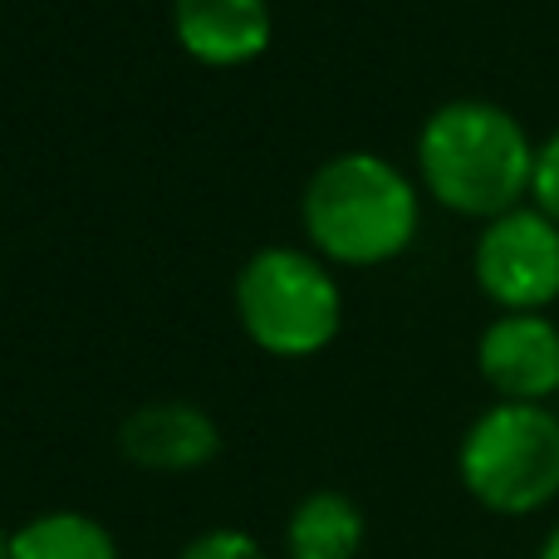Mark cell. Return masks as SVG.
Returning a JSON list of instances; mask_svg holds the SVG:
<instances>
[{
    "label": "cell",
    "mask_w": 559,
    "mask_h": 559,
    "mask_svg": "<svg viewBox=\"0 0 559 559\" xmlns=\"http://www.w3.org/2000/svg\"><path fill=\"white\" fill-rule=\"evenodd\" d=\"M535 153L540 147L531 143L521 118L486 98L442 104L417 138L423 182L437 202L486 222L515 212V202L535 187Z\"/></svg>",
    "instance_id": "obj_1"
},
{
    "label": "cell",
    "mask_w": 559,
    "mask_h": 559,
    "mask_svg": "<svg viewBox=\"0 0 559 559\" xmlns=\"http://www.w3.org/2000/svg\"><path fill=\"white\" fill-rule=\"evenodd\" d=\"M305 231L329 261L378 265L417 231V192L373 153H338L305 187Z\"/></svg>",
    "instance_id": "obj_2"
},
{
    "label": "cell",
    "mask_w": 559,
    "mask_h": 559,
    "mask_svg": "<svg viewBox=\"0 0 559 559\" xmlns=\"http://www.w3.org/2000/svg\"><path fill=\"white\" fill-rule=\"evenodd\" d=\"M462 486L496 515H535L559 496V413L545 403H496L466 427Z\"/></svg>",
    "instance_id": "obj_3"
},
{
    "label": "cell",
    "mask_w": 559,
    "mask_h": 559,
    "mask_svg": "<svg viewBox=\"0 0 559 559\" xmlns=\"http://www.w3.org/2000/svg\"><path fill=\"white\" fill-rule=\"evenodd\" d=\"M236 314L265 354L305 358L338 334L344 299L314 255L265 246L236 275Z\"/></svg>",
    "instance_id": "obj_4"
},
{
    "label": "cell",
    "mask_w": 559,
    "mask_h": 559,
    "mask_svg": "<svg viewBox=\"0 0 559 559\" xmlns=\"http://www.w3.org/2000/svg\"><path fill=\"white\" fill-rule=\"evenodd\" d=\"M476 280L506 314H540L559 299V222L540 206H515L486 222L476 241Z\"/></svg>",
    "instance_id": "obj_5"
},
{
    "label": "cell",
    "mask_w": 559,
    "mask_h": 559,
    "mask_svg": "<svg viewBox=\"0 0 559 559\" xmlns=\"http://www.w3.org/2000/svg\"><path fill=\"white\" fill-rule=\"evenodd\" d=\"M481 378L501 403H545L559 397V324L545 314H501L476 344Z\"/></svg>",
    "instance_id": "obj_6"
},
{
    "label": "cell",
    "mask_w": 559,
    "mask_h": 559,
    "mask_svg": "<svg viewBox=\"0 0 559 559\" xmlns=\"http://www.w3.org/2000/svg\"><path fill=\"white\" fill-rule=\"evenodd\" d=\"M123 456L143 472H197L222 452L212 413L192 403H147L123 417Z\"/></svg>",
    "instance_id": "obj_7"
},
{
    "label": "cell",
    "mask_w": 559,
    "mask_h": 559,
    "mask_svg": "<svg viewBox=\"0 0 559 559\" xmlns=\"http://www.w3.org/2000/svg\"><path fill=\"white\" fill-rule=\"evenodd\" d=\"M173 29L202 64H246L271 45L265 0H173Z\"/></svg>",
    "instance_id": "obj_8"
},
{
    "label": "cell",
    "mask_w": 559,
    "mask_h": 559,
    "mask_svg": "<svg viewBox=\"0 0 559 559\" xmlns=\"http://www.w3.org/2000/svg\"><path fill=\"white\" fill-rule=\"evenodd\" d=\"M364 545V515L344 491H314L289 511V559H354Z\"/></svg>",
    "instance_id": "obj_9"
},
{
    "label": "cell",
    "mask_w": 559,
    "mask_h": 559,
    "mask_svg": "<svg viewBox=\"0 0 559 559\" xmlns=\"http://www.w3.org/2000/svg\"><path fill=\"white\" fill-rule=\"evenodd\" d=\"M10 559H118V545L94 515L49 511L10 535Z\"/></svg>",
    "instance_id": "obj_10"
},
{
    "label": "cell",
    "mask_w": 559,
    "mask_h": 559,
    "mask_svg": "<svg viewBox=\"0 0 559 559\" xmlns=\"http://www.w3.org/2000/svg\"><path fill=\"white\" fill-rule=\"evenodd\" d=\"M177 559H265V550H261V540L246 531H206Z\"/></svg>",
    "instance_id": "obj_11"
},
{
    "label": "cell",
    "mask_w": 559,
    "mask_h": 559,
    "mask_svg": "<svg viewBox=\"0 0 559 559\" xmlns=\"http://www.w3.org/2000/svg\"><path fill=\"white\" fill-rule=\"evenodd\" d=\"M535 202H540V212L559 222V128L540 143V153H535Z\"/></svg>",
    "instance_id": "obj_12"
},
{
    "label": "cell",
    "mask_w": 559,
    "mask_h": 559,
    "mask_svg": "<svg viewBox=\"0 0 559 559\" xmlns=\"http://www.w3.org/2000/svg\"><path fill=\"white\" fill-rule=\"evenodd\" d=\"M535 559H559V525L545 535V545H540V555H535Z\"/></svg>",
    "instance_id": "obj_13"
},
{
    "label": "cell",
    "mask_w": 559,
    "mask_h": 559,
    "mask_svg": "<svg viewBox=\"0 0 559 559\" xmlns=\"http://www.w3.org/2000/svg\"><path fill=\"white\" fill-rule=\"evenodd\" d=\"M0 559H10V535L0 531Z\"/></svg>",
    "instance_id": "obj_14"
}]
</instances>
